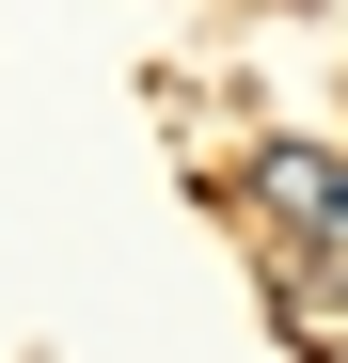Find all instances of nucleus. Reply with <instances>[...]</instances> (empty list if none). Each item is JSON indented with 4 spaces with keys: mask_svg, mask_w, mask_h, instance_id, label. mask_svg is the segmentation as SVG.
<instances>
[{
    "mask_svg": "<svg viewBox=\"0 0 348 363\" xmlns=\"http://www.w3.org/2000/svg\"><path fill=\"white\" fill-rule=\"evenodd\" d=\"M254 206L301 221L317 253H348V158H332V143H269V158H254Z\"/></svg>",
    "mask_w": 348,
    "mask_h": 363,
    "instance_id": "obj_1",
    "label": "nucleus"
},
{
    "mask_svg": "<svg viewBox=\"0 0 348 363\" xmlns=\"http://www.w3.org/2000/svg\"><path fill=\"white\" fill-rule=\"evenodd\" d=\"M332 269H348V253L269 269V316H285V347H301V363H348V300H332Z\"/></svg>",
    "mask_w": 348,
    "mask_h": 363,
    "instance_id": "obj_2",
    "label": "nucleus"
}]
</instances>
